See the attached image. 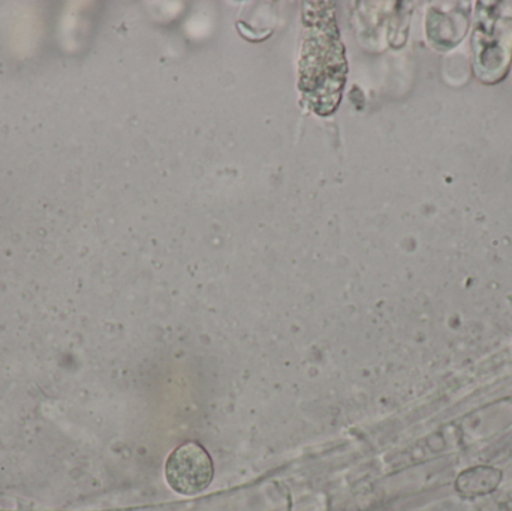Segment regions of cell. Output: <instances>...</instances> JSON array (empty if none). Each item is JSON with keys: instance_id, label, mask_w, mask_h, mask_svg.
I'll return each mask as SVG.
<instances>
[{"instance_id": "6da1fadb", "label": "cell", "mask_w": 512, "mask_h": 511, "mask_svg": "<svg viewBox=\"0 0 512 511\" xmlns=\"http://www.w3.org/2000/svg\"><path fill=\"white\" fill-rule=\"evenodd\" d=\"M215 465L212 456L201 444L185 443L168 455L165 480L176 494L195 497L212 485Z\"/></svg>"}, {"instance_id": "7a4b0ae2", "label": "cell", "mask_w": 512, "mask_h": 511, "mask_svg": "<svg viewBox=\"0 0 512 511\" xmlns=\"http://www.w3.org/2000/svg\"><path fill=\"white\" fill-rule=\"evenodd\" d=\"M502 482V473L492 467H475L460 474L456 488L463 497L492 494Z\"/></svg>"}]
</instances>
